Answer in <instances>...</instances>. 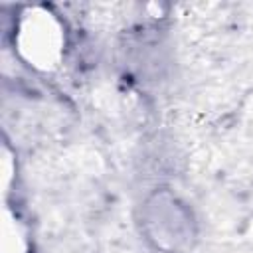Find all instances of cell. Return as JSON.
Returning a JSON list of instances; mask_svg holds the SVG:
<instances>
[{
	"label": "cell",
	"instance_id": "7a4b0ae2",
	"mask_svg": "<svg viewBox=\"0 0 253 253\" xmlns=\"http://www.w3.org/2000/svg\"><path fill=\"white\" fill-rule=\"evenodd\" d=\"M2 253H30L26 229L16 217H8L2 223Z\"/></svg>",
	"mask_w": 253,
	"mask_h": 253
},
{
	"label": "cell",
	"instance_id": "6da1fadb",
	"mask_svg": "<svg viewBox=\"0 0 253 253\" xmlns=\"http://www.w3.org/2000/svg\"><path fill=\"white\" fill-rule=\"evenodd\" d=\"M65 26L59 16L45 6H28L20 12L14 30V45L20 59L38 69H55L65 53Z\"/></svg>",
	"mask_w": 253,
	"mask_h": 253
}]
</instances>
